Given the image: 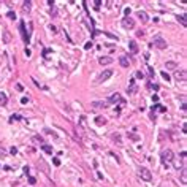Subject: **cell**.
Listing matches in <instances>:
<instances>
[{
  "label": "cell",
  "instance_id": "obj_1",
  "mask_svg": "<svg viewBox=\"0 0 187 187\" xmlns=\"http://www.w3.org/2000/svg\"><path fill=\"white\" fill-rule=\"evenodd\" d=\"M160 158H162V162L166 165V163H170L173 162V158H174V154L171 149H163V151L160 152Z\"/></svg>",
  "mask_w": 187,
  "mask_h": 187
},
{
  "label": "cell",
  "instance_id": "obj_2",
  "mask_svg": "<svg viewBox=\"0 0 187 187\" xmlns=\"http://www.w3.org/2000/svg\"><path fill=\"white\" fill-rule=\"evenodd\" d=\"M152 46H155V48H158V49H165L166 48V41L162 38L160 35H155L154 38H152V43H151Z\"/></svg>",
  "mask_w": 187,
  "mask_h": 187
},
{
  "label": "cell",
  "instance_id": "obj_3",
  "mask_svg": "<svg viewBox=\"0 0 187 187\" xmlns=\"http://www.w3.org/2000/svg\"><path fill=\"white\" fill-rule=\"evenodd\" d=\"M138 174H139V177H141L143 181H151V179H152V173L149 171L147 168H144V166L139 168V173H138Z\"/></svg>",
  "mask_w": 187,
  "mask_h": 187
},
{
  "label": "cell",
  "instance_id": "obj_4",
  "mask_svg": "<svg viewBox=\"0 0 187 187\" xmlns=\"http://www.w3.org/2000/svg\"><path fill=\"white\" fill-rule=\"evenodd\" d=\"M111 76H113V70H105L103 73H100V76L97 78V84H100V82H103V81H106L108 78H111Z\"/></svg>",
  "mask_w": 187,
  "mask_h": 187
},
{
  "label": "cell",
  "instance_id": "obj_5",
  "mask_svg": "<svg viewBox=\"0 0 187 187\" xmlns=\"http://www.w3.org/2000/svg\"><path fill=\"white\" fill-rule=\"evenodd\" d=\"M19 30H21V35H22L24 43H25V44H29V41H30V35L27 33V30H25V24H24V22L19 24Z\"/></svg>",
  "mask_w": 187,
  "mask_h": 187
},
{
  "label": "cell",
  "instance_id": "obj_6",
  "mask_svg": "<svg viewBox=\"0 0 187 187\" xmlns=\"http://www.w3.org/2000/svg\"><path fill=\"white\" fill-rule=\"evenodd\" d=\"M122 27H124V29H133V27H135V21L132 19V17H128V16H125L124 17V19H122Z\"/></svg>",
  "mask_w": 187,
  "mask_h": 187
},
{
  "label": "cell",
  "instance_id": "obj_7",
  "mask_svg": "<svg viewBox=\"0 0 187 187\" xmlns=\"http://www.w3.org/2000/svg\"><path fill=\"white\" fill-rule=\"evenodd\" d=\"M174 79H176V81H185V79H187L185 70H177V71H174Z\"/></svg>",
  "mask_w": 187,
  "mask_h": 187
},
{
  "label": "cell",
  "instance_id": "obj_8",
  "mask_svg": "<svg viewBox=\"0 0 187 187\" xmlns=\"http://www.w3.org/2000/svg\"><path fill=\"white\" fill-rule=\"evenodd\" d=\"M138 90V87H136V84H135V79L132 78L130 79V84H128V87H127V93L128 95H133V93Z\"/></svg>",
  "mask_w": 187,
  "mask_h": 187
},
{
  "label": "cell",
  "instance_id": "obj_9",
  "mask_svg": "<svg viewBox=\"0 0 187 187\" xmlns=\"http://www.w3.org/2000/svg\"><path fill=\"white\" fill-rule=\"evenodd\" d=\"M117 101H124V100H122V97H120L119 93L116 92V93H113V95H111V97L108 98V101H106V103L109 105V103H117Z\"/></svg>",
  "mask_w": 187,
  "mask_h": 187
},
{
  "label": "cell",
  "instance_id": "obj_10",
  "mask_svg": "<svg viewBox=\"0 0 187 187\" xmlns=\"http://www.w3.org/2000/svg\"><path fill=\"white\" fill-rule=\"evenodd\" d=\"M136 16H138V19L141 21V22H144V24H146V22H149V16H147V13H146V11H138V14H136Z\"/></svg>",
  "mask_w": 187,
  "mask_h": 187
},
{
  "label": "cell",
  "instance_id": "obj_11",
  "mask_svg": "<svg viewBox=\"0 0 187 187\" xmlns=\"http://www.w3.org/2000/svg\"><path fill=\"white\" fill-rule=\"evenodd\" d=\"M100 65H109V63H113V59L109 57V55H103V57H100Z\"/></svg>",
  "mask_w": 187,
  "mask_h": 187
},
{
  "label": "cell",
  "instance_id": "obj_12",
  "mask_svg": "<svg viewBox=\"0 0 187 187\" xmlns=\"http://www.w3.org/2000/svg\"><path fill=\"white\" fill-rule=\"evenodd\" d=\"M119 63H120V67L127 68L128 65H130V62H128V59H127V55H120V57H119Z\"/></svg>",
  "mask_w": 187,
  "mask_h": 187
},
{
  "label": "cell",
  "instance_id": "obj_13",
  "mask_svg": "<svg viewBox=\"0 0 187 187\" xmlns=\"http://www.w3.org/2000/svg\"><path fill=\"white\" fill-rule=\"evenodd\" d=\"M128 48H130V52H132V54H136L138 52V44H136L135 40H132V41L128 43Z\"/></svg>",
  "mask_w": 187,
  "mask_h": 187
},
{
  "label": "cell",
  "instance_id": "obj_14",
  "mask_svg": "<svg viewBox=\"0 0 187 187\" xmlns=\"http://www.w3.org/2000/svg\"><path fill=\"white\" fill-rule=\"evenodd\" d=\"M36 166H38V168H41V170H43L44 173H49V168H48V165H46V163L41 160V158H40V162H36Z\"/></svg>",
  "mask_w": 187,
  "mask_h": 187
},
{
  "label": "cell",
  "instance_id": "obj_15",
  "mask_svg": "<svg viewBox=\"0 0 187 187\" xmlns=\"http://www.w3.org/2000/svg\"><path fill=\"white\" fill-rule=\"evenodd\" d=\"M95 124H97L98 127L105 125V124H106V117H103V116H97V117H95Z\"/></svg>",
  "mask_w": 187,
  "mask_h": 187
},
{
  "label": "cell",
  "instance_id": "obj_16",
  "mask_svg": "<svg viewBox=\"0 0 187 187\" xmlns=\"http://www.w3.org/2000/svg\"><path fill=\"white\" fill-rule=\"evenodd\" d=\"M181 182L184 185L187 184V170H185V168H181Z\"/></svg>",
  "mask_w": 187,
  "mask_h": 187
},
{
  "label": "cell",
  "instance_id": "obj_17",
  "mask_svg": "<svg viewBox=\"0 0 187 187\" xmlns=\"http://www.w3.org/2000/svg\"><path fill=\"white\" fill-rule=\"evenodd\" d=\"M108 103L106 101H93L92 103V108H106Z\"/></svg>",
  "mask_w": 187,
  "mask_h": 187
},
{
  "label": "cell",
  "instance_id": "obj_18",
  "mask_svg": "<svg viewBox=\"0 0 187 187\" xmlns=\"http://www.w3.org/2000/svg\"><path fill=\"white\" fill-rule=\"evenodd\" d=\"M10 41H11V33L8 30H5L3 32V43H10Z\"/></svg>",
  "mask_w": 187,
  "mask_h": 187
},
{
  "label": "cell",
  "instance_id": "obj_19",
  "mask_svg": "<svg viewBox=\"0 0 187 187\" xmlns=\"http://www.w3.org/2000/svg\"><path fill=\"white\" fill-rule=\"evenodd\" d=\"M22 6H24V8H22L24 13H29V11H30V6H32V2H30V0H27V2H24Z\"/></svg>",
  "mask_w": 187,
  "mask_h": 187
},
{
  "label": "cell",
  "instance_id": "obj_20",
  "mask_svg": "<svg viewBox=\"0 0 187 187\" xmlns=\"http://www.w3.org/2000/svg\"><path fill=\"white\" fill-rule=\"evenodd\" d=\"M41 149H43V151H44L46 154H52V147H51L49 144H43V147H41Z\"/></svg>",
  "mask_w": 187,
  "mask_h": 187
},
{
  "label": "cell",
  "instance_id": "obj_21",
  "mask_svg": "<svg viewBox=\"0 0 187 187\" xmlns=\"http://www.w3.org/2000/svg\"><path fill=\"white\" fill-rule=\"evenodd\" d=\"M6 101H8V98H6V95H5V93H3V92H0V105H5V103H6Z\"/></svg>",
  "mask_w": 187,
  "mask_h": 187
},
{
  "label": "cell",
  "instance_id": "obj_22",
  "mask_svg": "<svg viewBox=\"0 0 187 187\" xmlns=\"http://www.w3.org/2000/svg\"><path fill=\"white\" fill-rule=\"evenodd\" d=\"M177 21H179L184 27L187 25V21H185V14H181V16H177Z\"/></svg>",
  "mask_w": 187,
  "mask_h": 187
},
{
  "label": "cell",
  "instance_id": "obj_23",
  "mask_svg": "<svg viewBox=\"0 0 187 187\" xmlns=\"http://www.w3.org/2000/svg\"><path fill=\"white\" fill-rule=\"evenodd\" d=\"M32 139H33L35 143H40V144H43V136H38V135H35Z\"/></svg>",
  "mask_w": 187,
  "mask_h": 187
},
{
  "label": "cell",
  "instance_id": "obj_24",
  "mask_svg": "<svg viewBox=\"0 0 187 187\" xmlns=\"http://www.w3.org/2000/svg\"><path fill=\"white\" fill-rule=\"evenodd\" d=\"M128 138L132 139V141H139V136H138V135H135V133H130V135H128Z\"/></svg>",
  "mask_w": 187,
  "mask_h": 187
},
{
  "label": "cell",
  "instance_id": "obj_25",
  "mask_svg": "<svg viewBox=\"0 0 187 187\" xmlns=\"http://www.w3.org/2000/svg\"><path fill=\"white\" fill-rule=\"evenodd\" d=\"M52 163H54L55 166H59V165H60V158H59V157H54V158H52Z\"/></svg>",
  "mask_w": 187,
  "mask_h": 187
},
{
  "label": "cell",
  "instance_id": "obj_26",
  "mask_svg": "<svg viewBox=\"0 0 187 187\" xmlns=\"http://www.w3.org/2000/svg\"><path fill=\"white\" fill-rule=\"evenodd\" d=\"M166 68H176V62H166Z\"/></svg>",
  "mask_w": 187,
  "mask_h": 187
},
{
  "label": "cell",
  "instance_id": "obj_27",
  "mask_svg": "<svg viewBox=\"0 0 187 187\" xmlns=\"http://www.w3.org/2000/svg\"><path fill=\"white\" fill-rule=\"evenodd\" d=\"M51 14L52 16H57V8H55L54 5H51Z\"/></svg>",
  "mask_w": 187,
  "mask_h": 187
},
{
  "label": "cell",
  "instance_id": "obj_28",
  "mask_svg": "<svg viewBox=\"0 0 187 187\" xmlns=\"http://www.w3.org/2000/svg\"><path fill=\"white\" fill-rule=\"evenodd\" d=\"M135 76H136L138 79H143V78H144V73H143V71H136V74H135Z\"/></svg>",
  "mask_w": 187,
  "mask_h": 187
},
{
  "label": "cell",
  "instance_id": "obj_29",
  "mask_svg": "<svg viewBox=\"0 0 187 187\" xmlns=\"http://www.w3.org/2000/svg\"><path fill=\"white\" fill-rule=\"evenodd\" d=\"M105 35L108 36V38H113V40H117V36H116V35H113V33H109V32H105Z\"/></svg>",
  "mask_w": 187,
  "mask_h": 187
},
{
  "label": "cell",
  "instance_id": "obj_30",
  "mask_svg": "<svg viewBox=\"0 0 187 187\" xmlns=\"http://www.w3.org/2000/svg\"><path fill=\"white\" fill-rule=\"evenodd\" d=\"M162 78H163V79H166V81H170V74H168L166 71H162Z\"/></svg>",
  "mask_w": 187,
  "mask_h": 187
},
{
  "label": "cell",
  "instance_id": "obj_31",
  "mask_svg": "<svg viewBox=\"0 0 187 187\" xmlns=\"http://www.w3.org/2000/svg\"><path fill=\"white\" fill-rule=\"evenodd\" d=\"M93 6H95L93 10H97V11H98V10H100V6H101V2H98V0H97V2L93 3Z\"/></svg>",
  "mask_w": 187,
  "mask_h": 187
},
{
  "label": "cell",
  "instance_id": "obj_32",
  "mask_svg": "<svg viewBox=\"0 0 187 187\" xmlns=\"http://www.w3.org/2000/svg\"><path fill=\"white\" fill-rule=\"evenodd\" d=\"M10 19H16V14H14V11H8V14H6Z\"/></svg>",
  "mask_w": 187,
  "mask_h": 187
},
{
  "label": "cell",
  "instance_id": "obj_33",
  "mask_svg": "<svg viewBox=\"0 0 187 187\" xmlns=\"http://www.w3.org/2000/svg\"><path fill=\"white\" fill-rule=\"evenodd\" d=\"M113 139H114V141H117V143H120V136L117 133H113Z\"/></svg>",
  "mask_w": 187,
  "mask_h": 187
},
{
  "label": "cell",
  "instance_id": "obj_34",
  "mask_svg": "<svg viewBox=\"0 0 187 187\" xmlns=\"http://www.w3.org/2000/svg\"><path fill=\"white\" fill-rule=\"evenodd\" d=\"M29 182H30V184L33 185V184H36V179H35L33 176H29Z\"/></svg>",
  "mask_w": 187,
  "mask_h": 187
},
{
  "label": "cell",
  "instance_id": "obj_35",
  "mask_svg": "<svg viewBox=\"0 0 187 187\" xmlns=\"http://www.w3.org/2000/svg\"><path fill=\"white\" fill-rule=\"evenodd\" d=\"M90 48H92V41H87L84 44V49H90Z\"/></svg>",
  "mask_w": 187,
  "mask_h": 187
},
{
  "label": "cell",
  "instance_id": "obj_36",
  "mask_svg": "<svg viewBox=\"0 0 187 187\" xmlns=\"http://www.w3.org/2000/svg\"><path fill=\"white\" fill-rule=\"evenodd\" d=\"M27 101H29V97H22V98H21V103H22V105H25Z\"/></svg>",
  "mask_w": 187,
  "mask_h": 187
},
{
  "label": "cell",
  "instance_id": "obj_37",
  "mask_svg": "<svg viewBox=\"0 0 187 187\" xmlns=\"http://www.w3.org/2000/svg\"><path fill=\"white\" fill-rule=\"evenodd\" d=\"M157 109H158V111H162V113H165V111H166V108H165V106H160V105H158Z\"/></svg>",
  "mask_w": 187,
  "mask_h": 187
},
{
  "label": "cell",
  "instance_id": "obj_38",
  "mask_svg": "<svg viewBox=\"0 0 187 187\" xmlns=\"http://www.w3.org/2000/svg\"><path fill=\"white\" fill-rule=\"evenodd\" d=\"M151 87H152V89H154V90H155V92H157V90H158V89H160V87H158V84H152V86H151Z\"/></svg>",
  "mask_w": 187,
  "mask_h": 187
},
{
  "label": "cell",
  "instance_id": "obj_39",
  "mask_svg": "<svg viewBox=\"0 0 187 187\" xmlns=\"http://www.w3.org/2000/svg\"><path fill=\"white\" fill-rule=\"evenodd\" d=\"M136 36H144V32H143V30H138V32H136Z\"/></svg>",
  "mask_w": 187,
  "mask_h": 187
},
{
  "label": "cell",
  "instance_id": "obj_40",
  "mask_svg": "<svg viewBox=\"0 0 187 187\" xmlns=\"http://www.w3.org/2000/svg\"><path fill=\"white\" fill-rule=\"evenodd\" d=\"M10 152H11L13 155H16V154H17V149H16V147H11V151H10Z\"/></svg>",
  "mask_w": 187,
  "mask_h": 187
},
{
  "label": "cell",
  "instance_id": "obj_41",
  "mask_svg": "<svg viewBox=\"0 0 187 187\" xmlns=\"http://www.w3.org/2000/svg\"><path fill=\"white\" fill-rule=\"evenodd\" d=\"M182 133H187V124L182 125Z\"/></svg>",
  "mask_w": 187,
  "mask_h": 187
},
{
  "label": "cell",
  "instance_id": "obj_42",
  "mask_svg": "<svg viewBox=\"0 0 187 187\" xmlns=\"http://www.w3.org/2000/svg\"><path fill=\"white\" fill-rule=\"evenodd\" d=\"M152 101H154V103H157V101H158V95H154L152 97Z\"/></svg>",
  "mask_w": 187,
  "mask_h": 187
},
{
  "label": "cell",
  "instance_id": "obj_43",
  "mask_svg": "<svg viewBox=\"0 0 187 187\" xmlns=\"http://www.w3.org/2000/svg\"><path fill=\"white\" fill-rule=\"evenodd\" d=\"M16 89H17V90H22V89H24V87H22V86H21V84H16Z\"/></svg>",
  "mask_w": 187,
  "mask_h": 187
},
{
  "label": "cell",
  "instance_id": "obj_44",
  "mask_svg": "<svg viewBox=\"0 0 187 187\" xmlns=\"http://www.w3.org/2000/svg\"><path fill=\"white\" fill-rule=\"evenodd\" d=\"M0 21H2V17H0Z\"/></svg>",
  "mask_w": 187,
  "mask_h": 187
},
{
  "label": "cell",
  "instance_id": "obj_45",
  "mask_svg": "<svg viewBox=\"0 0 187 187\" xmlns=\"http://www.w3.org/2000/svg\"><path fill=\"white\" fill-rule=\"evenodd\" d=\"M158 187H160V185H158Z\"/></svg>",
  "mask_w": 187,
  "mask_h": 187
}]
</instances>
